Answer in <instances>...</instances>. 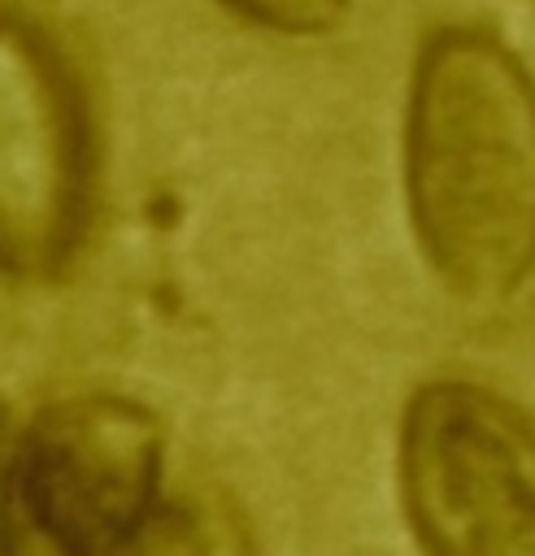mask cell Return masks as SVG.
Masks as SVG:
<instances>
[{"mask_svg":"<svg viewBox=\"0 0 535 556\" xmlns=\"http://www.w3.org/2000/svg\"><path fill=\"white\" fill-rule=\"evenodd\" d=\"M222 4L265 30H283V35H322V30L339 26L348 13V0H222Z\"/></svg>","mask_w":535,"mask_h":556,"instance_id":"6","label":"cell"},{"mask_svg":"<svg viewBox=\"0 0 535 556\" xmlns=\"http://www.w3.org/2000/svg\"><path fill=\"white\" fill-rule=\"evenodd\" d=\"M0 447H4V421H0Z\"/></svg>","mask_w":535,"mask_h":556,"instance_id":"8","label":"cell"},{"mask_svg":"<svg viewBox=\"0 0 535 556\" xmlns=\"http://www.w3.org/2000/svg\"><path fill=\"white\" fill-rule=\"evenodd\" d=\"M405 208L426 274L465 308L535 278V74L487 26L426 35L405 104Z\"/></svg>","mask_w":535,"mask_h":556,"instance_id":"1","label":"cell"},{"mask_svg":"<svg viewBox=\"0 0 535 556\" xmlns=\"http://www.w3.org/2000/svg\"><path fill=\"white\" fill-rule=\"evenodd\" d=\"M104 556H257V543L244 513L222 491H187L161 495Z\"/></svg>","mask_w":535,"mask_h":556,"instance_id":"5","label":"cell"},{"mask_svg":"<svg viewBox=\"0 0 535 556\" xmlns=\"http://www.w3.org/2000/svg\"><path fill=\"white\" fill-rule=\"evenodd\" d=\"M396 495L422 556H535V421L483 382H422L400 408Z\"/></svg>","mask_w":535,"mask_h":556,"instance_id":"2","label":"cell"},{"mask_svg":"<svg viewBox=\"0 0 535 556\" xmlns=\"http://www.w3.org/2000/svg\"><path fill=\"white\" fill-rule=\"evenodd\" d=\"M91 122L57 39L0 4V278H57L87 235Z\"/></svg>","mask_w":535,"mask_h":556,"instance_id":"4","label":"cell"},{"mask_svg":"<svg viewBox=\"0 0 535 556\" xmlns=\"http://www.w3.org/2000/svg\"><path fill=\"white\" fill-rule=\"evenodd\" d=\"M0 556H13V547L4 543V534H0Z\"/></svg>","mask_w":535,"mask_h":556,"instance_id":"7","label":"cell"},{"mask_svg":"<svg viewBox=\"0 0 535 556\" xmlns=\"http://www.w3.org/2000/svg\"><path fill=\"white\" fill-rule=\"evenodd\" d=\"M165 426L122 391H74L26 417L4 452L9 521L48 556H104L161 500Z\"/></svg>","mask_w":535,"mask_h":556,"instance_id":"3","label":"cell"}]
</instances>
